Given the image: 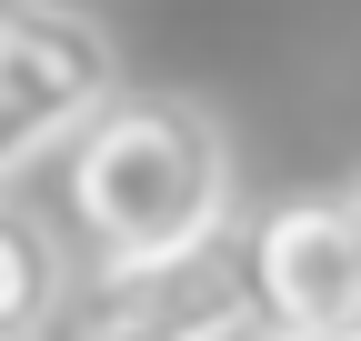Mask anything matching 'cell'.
Instances as JSON below:
<instances>
[{
	"label": "cell",
	"mask_w": 361,
	"mask_h": 341,
	"mask_svg": "<svg viewBox=\"0 0 361 341\" xmlns=\"http://www.w3.org/2000/svg\"><path fill=\"white\" fill-rule=\"evenodd\" d=\"M71 311V261H61V241L30 221V211L0 201V341H40Z\"/></svg>",
	"instance_id": "obj_5"
},
{
	"label": "cell",
	"mask_w": 361,
	"mask_h": 341,
	"mask_svg": "<svg viewBox=\"0 0 361 341\" xmlns=\"http://www.w3.org/2000/svg\"><path fill=\"white\" fill-rule=\"evenodd\" d=\"M261 231V321L301 341H361V211L341 201H281Z\"/></svg>",
	"instance_id": "obj_4"
},
{
	"label": "cell",
	"mask_w": 361,
	"mask_h": 341,
	"mask_svg": "<svg viewBox=\"0 0 361 341\" xmlns=\"http://www.w3.org/2000/svg\"><path fill=\"white\" fill-rule=\"evenodd\" d=\"M80 341H161V331H80Z\"/></svg>",
	"instance_id": "obj_6"
},
{
	"label": "cell",
	"mask_w": 361,
	"mask_h": 341,
	"mask_svg": "<svg viewBox=\"0 0 361 341\" xmlns=\"http://www.w3.org/2000/svg\"><path fill=\"white\" fill-rule=\"evenodd\" d=\"M61 201H71L80 241L101 251V271L191 251L231 221V141L180 91H121L71 131Z\"/></svg>",
	"instance_id": "obj_1"
},
{
	"label": "cell",
	"mask_w": 361,
	"mask_h": 341,
	"mask_svg": "<svg viewBox=\"0 0 361 341\" xmlns=\"http://www.w3.org/2000/svg\"><path fill=\"white\" fill-rule=\"evenodd\" d=\"M101 101H121L111 30L71 0H0V181L30 151L71 141Z\"/></svg>",
	"instance_id": "obj_3"
},
{
	"label": "cell",
	"mask_w": 361,
	"mask_h": 341,
	"mask_svg": "<svg viewBox=\"0 0 361 341\" xmlns=\"http://www.w3.org/2000/svg\"><path fill=\"white\" fill-rule=\"evenodd\" d=\"M351 211H361V181H351Z\"/></svg>",
	"instance_id": "obj_8"
},
{
	"label": "cell",
	"mask_w": 361,
	"mask_h": 341,
	"mask_svg": "<svg viewBox=\"0 0 361 341\" xmlns=\"http://www.w3.org/2000/svg\"><path fill=\"white\" fill-rule=\"evenodd\" d=\"M80 331H161V341H251L261 331V231L221 221L191 251L121 261L80 281Z\"/></svg>",
	"instance_id": "obj_2"
},
{
	"label": "cell",
	"mask_w": 361,
	"mask_h": 341,
	"mask_svg": "<svg viewBox=\"0 0 361 341\" xmlns=\"http://www.w3.org/2000/svg\"><path fill=\"white\" fill-rule=\"evenodd\" d=\"M251 341H301V331H271V321H261V331H251Z\"/></svg>",
	"instance_id": "obj_7"
}]
</instances>
